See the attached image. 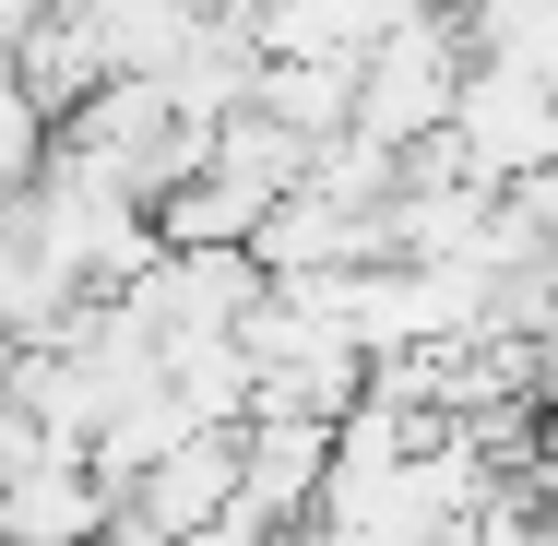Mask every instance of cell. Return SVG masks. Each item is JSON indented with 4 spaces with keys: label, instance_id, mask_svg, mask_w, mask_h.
Instances as JSON below:
<instances>
[{
    "label": "cell",
    "instance_id": "cell-1",
    "mask_svg": "<svg viewBox=\"0 0 558 546\" xmlns=\"http://www.w3.org/2000/svg\"><path fill=\"white\" fill-rule=\"evenodd\" d=\"M440 143L475 167V179L558 167V96H547V72H523V60H475V48H463L451 108H440Z\"/></svg>",
    "mask_w": 558,
    "mask_h": 546
},
{
    "label": "cell",
    "instance_id": "cell-2",
    "mask_svg": "<svg viewBox=\"0 0 558 546\" xmlns=\"http://www.w3.org/2000/svg\"><path fill=\"white\" fill-rule=\"evenodd\" d=\"M119 487L84 463V439H36L12 475H0V546H84L108 535Z\"/></svg>",
    "mask_w": 558,
    "mask_h": 546
},
{
    "label": "cell",
    "instance_id": "cell-3",
    "mask_svg": "<svg viewBox=\"0 0 558 546\" xmlns=\"http://www.w3.org/2000/svg\"><path fill=\"white\" fill-rule=\"evenodd\" d=\"M322 463H333V416L250 404V416H238V511H250L262 535L310 523V499H322Z\"/></svg>",
    "mask_w": 558,
    "mask_h": 546
},
{
    "label": "cell",
    "instance_id": "cell-4",
    "mask_svg": "<svg viewBox=\"0 0 558 546\" xmlns=\"http://www.w3.org/2000/svg\"><path fill=\"white\" fill-rule=\"evenodd\" d=\"M344 72L356 60H250V108H274L298 143L344 131Z\"/></svg>",
    "mask_w": 558,
    "mask_h": 546
}]
</instances>
